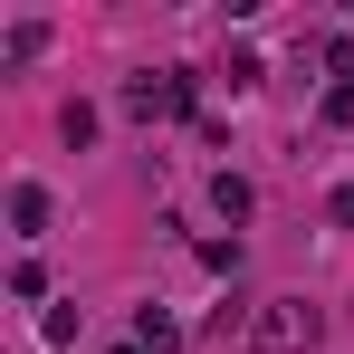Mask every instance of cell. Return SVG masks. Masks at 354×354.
<instances>
[{"mask_svg":"<svg viewBox=\"0 0 354 354\" xmlns=\"http://www.w3.org/2000/svg\"><path fill=\"white\" fill-rule=\"evenodd\" d=\"M316 335H326V316H316L306 297H268V306L249 316V345H259V354H306Z\"/></svg>","mask_w":354,"mask_h":354,"instance_id":"obj_1","label":"cell"},{"mask_svg":"<svg viewBox=\"0 0 354 354\" xmlns=\"http://www.w3.org/2000/svg\"><path fill=\"white\" fill-rule=\"evenodd\" d=\"M182 106H192V77H182V67L134 77V86H124V115H182Z\"/></svg>","mask_w":354,"mask_h":354,"instance_id":"obj_2","label":"cell"},{"mask_svg":"<svg viewBox=\"0 0 354 354\" xmlns=\"http://www.w3.org/2000/svg\"><path fill=\"white\" fill-rule=\"evenodd\" d=\"M10 221H19V239H39V230H48V192L19 182V192H10Z\"/></svg>","mask_w":354,"mask_h":354,"instance_id":"obj_3","label":"cell"},{"mask_svg":"<svg viewBox=\"0 0 354 354\" xmlns=\"http://www.w3.org/2000/svg\"><path fill=\"white\" fill-rule=\"evenodd\" d=\"M134 345H144V354H173V345H182V326L163 316V306H144V316H134Z\"/></svg>","mask_w":354,"mask_h":354,"instance_id":"obj_4","label":"cell"},{"mask_svg":"<svg viewBox=\"0 0 354 354\" xmlns=\"http://www.w3.org/2000/svg\"><path fill=\"white\" fill-rule=\"evenodd\" d=\"M211 201H221V221H249V182H239V173L211 182Z\"/></svg>","mask_w":354,"mask_h":354,"instance_id":"obj_5","label":"cell"},{"mask_svg":"<svg viewBox=\"0 0 354 354\" xmlns=\"http://www.w3.org/2000/svg\"><path fill=\"white\" fill-rule=\"evenodd\" d=\"M326 124H354V77H335V86H326Z\"/></svg>","mask_w":354,"mask_h":354,"instance_id":"obj_6","label":"cell"},{"mask_svg":"<svg viewBox=\"0 0 354 354\" xmlns=\"http://www.w3.org/2000/svg\"><path fill=\"white\" fill-rule=\"evenodd\" d=\"M335 221H354V182H345V192H335Z\"/></svg>","mask_w":354,"mask_h":354,"instance_id":"obj_7","label":"cell"},{"mask_svg":"<svg viewBox=\"0 0 354 354\" xmlns=\"http://www.w3.org/2000/svg\"><path fill=\"white\" fill-rule=\"evenodd\" d=\"M115 354H144V345H115Z\"/></svg>","mask_w":354,"mask_h":354,"instance_id":"obj_8","label":"cell"}]
</instances>
